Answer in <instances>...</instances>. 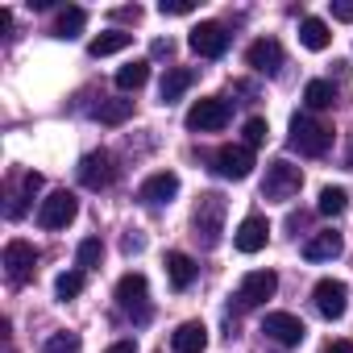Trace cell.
Listing matches in <instances>:
<instances>
[{"mask_svg": "<svg viewBox=\"0 0 353 353\" xmlns=\"http://www.w3.org/2000/svg\"><path fill=\"white\" fill-rule=\"evenodd\" d=\"M170 50H174L170 38H166V42H154V54H158V59H170Z\"/></svg>", "mask_w": 353, "mask_h": 353, "instance_id": "obj_39", "label": "cell"}, {"mask_svg": "<svg viewBox=\"0 0 353 353\" xmlns=\"http://www.w3.org/2000/svg\"><path fill=\"white\" fill-rule=\"evenodd\" d=\"M83 345H79V332H54V336H46V345H42V353H79Z\"/></svg>", "mask_w": 353, "mask_h": 353, "instance_id": "obj_30", "label": "cell"}, {"mask_svg": "<svg viewBox=\"0 0 353 353\" xmlns=\"http://www.w3.org/2000/svg\"><path fill=\"white\" fill-rule=\"evenodd\" d=\"M229 125V104L221 96H208V100H196L188 108V129L192 133H216Z\"/></svg>", "mask_w": 353, "mask_h": 353, "instance_id": "obj_7", "label": "cell"}, {"mask_svg": "<svg viewBox=\"0 0 353 353\" xmlns=\"http://www.w3.org/2000/svg\"><path fill=\"white\" fill-rule=\"evenodd\" d=\"M299 42H303L307 50H328V42H332L328 21H320V17H303V21H299Z\"/></svg>", "mask_w": 353, "mask_h": 353, "instance_id": "obj_22", "label": "cell"}, {"mask_svg": "<svg viewBox=\"0 0 353 353\" xmlns=\"http://www.w3.org/2000/svg\"><path fill=\"white\" fill-rule=\"evenodd\" d=\"M34 266H38V250H34L30 241L13 237V241L5 245V274H9V283H13V287L30 283V279H34Z\"/></svg>", "mask_w": 353, "mask_h": 353, "instance_id": "obj_8", "label": "cell"}, {"mask_svg": "<svg viewBox=\"0 0 353 353\" xmlns=\"http://www.w3.org/2000/svg\"><path fill=\"white\" fill-rule=\"evenodd\" d=\"M332 17L336 21H353V0H332Z\"/></svg>", "mask_w": 353, "mask_h": 353, "instance_id": "obj_34", "label": "cell"}, {"mask_svg": "<svg viewBox=\"0 0 353 353\" xmlns=\"http://www.w3.org/2000/svg\"><path fill=\"white\" fill-rule=\"evenodd\" d=\"M54 291H59V299H75L83 291V270H63L59 283H54Z\"/></svg>", "mask_w": 353, "mask_h": 353, "instance_id": "obj_31", "label": "cell"}, {"mask_svg": "<svg viewBox=\"0 0 353 353\" xmlns=\"http://www.w3.org/2000/svg\"><path fill=\"white\" fill-rule=\"evenodd\" d=\"M170 349L174 353H204L208 349V328L200 320L179 324V328H174V336H170Z\"/></svg>", "mask_w": 353, "mask_h": 353, "instance_id": "obj_19", "label": "cell"}, {"mask_svg": "<svg viewBox=\"0 0 353 353\" xmlns=\"http://www.w3.org/2000/svg\"><path fill=\"white\" fill-rule=\"evenodd\" d=\"M121 245H125V254H141V245H145V241H141V237H133V233H129V237H125V241H121Z\"/></svg>", "mask_w": 353, "mask_h": 353, "instance_id": "obj_37", "label": "cell"}, {"mask_svg": "<svg viewBox=\"0 0 353 353\" xmlns=\"http://www.w3.org/2000/svg\"><path fill=\"white\" fill-rule=\"evenodd\" d=\"M129 42H133V34H125V30H108V34H100V38L88 42V54H92V59H108V54H121Z\"/></svg>", "mask_w": 353, "mask_h": 353, "instance_id": "obj_23", "label": "cell"}, {"mask_svg": "<svg viewBox=\"0 0 353 353\" xmlns=\"http://www.w3.org/2000/svg\"><path fill=\"white\" fill-rule=\"evenodd\" d=\"M75 216H79V200H75L71 192H54V196H46L42 208H38V225H42V229H67Z\"/></svg>", "mask_w": 353, "mask_h": 353, "instance_id": "obj_9", "label": "cell"}, {"mask_svg": "<svg viewBox=\"0 0 353 353\" xmlns=\"http://www.w3.org/2000/svg\"><path fill=\"white\" fill-rule=\"evenodd\" d=\"M100 258H104V245H100V237H83V241H79V250H75V262H79V270H96V266H100Z\"/></svg>", "mask_w": 353, "mask_h": 353, "instance_id": "obj_29", "label": "cell"}, {"mask_svg": "<svg viewBox=\"0 0 353 353\" xmlns=\"http://www.w3.org/2000/svg\"><path fill=\"white\" fill-rule=\"evenodd\" d=\"M274 291H279V274H274V270H250V274L241 279V287H237V303H241V307H258V303H266Z\"/></svg>", "mask_w": 353, "mask_h": 353, "instance_id": "obj_12", "label": "cell"}, {"mask_svg": "<svg viewBox=\"0 0 353 353\" xmlns=\"http://www.w3.org/2000/svg\"><path fill=\"white\" fill-rule=\"evenodd\" d=\"M174 196H179V174H174V170H158V174H150V179L137 188V200L150 204V208L170 204Z\"/></svg>", "mask_w": 353, "mask_h": 353, "instance_id": "obj_14", "label": "cell"}, {"mask_svg": "<svg viewBox=\"0 0 353 353\" xmlns=\"http://www.w3.org/2000/svg\"><path fill=\"white\" fill-rule=\"evenodd\" d=\"M241 133H245V145H250V150H254V145H262V141H266V133H270V125H266V121H262V117H250V121H245V129H241Z\"/></svg>", "mask_w": 353, "mask_h": 353, "instance_id": "obj_32", "label": "cell"}, {"mask_svg": "<svg viewBox=\"0 0 353 353\" xmlns=\"http://www.w3.org/2000/svg\"><path fill=\"white\" fill-rule=\"evenodd\" d=\"M188 46H192L200 59H221V54L229 50V34H225V26H216V21H200V26L192 30Z\"/></svg>", "mask_w": 353, "mask_h": 353, "instance_id": "obj_13", "label": "cell"}, {"mask_svg": "<svg viewBox=\"0 0 353 353\" xmlns=\"http://www.w3.org/2000/svg\"><path fill=\"white\" fill-rule=\"evenodd\" d=\"M266 241H270V225H266V216H245L241 225H237V233H233V245L241 250V254H258V250H266Z\"/></svg>", "mask_w": 353, "mask_h": 353, "instance_id": "obj_16", "label": "cell"}, {"mask_svg": "<svg viewBox=\"0 0 353 353\" xmlns=\"http://www.w3.org/2000/svg\"><path fill=\"white\" fill-rule=\"evenodd\" d=\"M303 104H307L312 112H320V108H332V104H336V88H332L328 79H312V83L303 88Z\"/></svg>", "mask_w": 353, "mask_h": 353, "instance_id": "obj_25", "label": "cell"}, {"mask_svg": "<svg viewBox=\"0 0 353 353\" xmlns=\"http://www.w3.org/2000/svg\"><path fill=\"white\" fill-rule=\"evenodd\" d=\"M112 17H117V21H133V26H137V21H141V9H137V5H125V9H112Z\"/></svg>", "mask_w": 353, "mask_h": 353, "instance_id": "obj_35", "label": "cell"}, {"mask_svg": "<svg viewBox=\"0 0 353 353\" xmlns=\"http://www.w3.org/2000/svg\"><path fill=\"white\" fill-rule=\"evenodd\" d=\"M145 79H150V63L145 59H133V63H125L117 71V88L121 92H137V88H145Z\"/></svg>", "mask_w": 353, "mask_h": 353, "instance_id": "obj_24", "label": "cell"}, {"mask_svg": "<svg viewBox=\"0 0 353 353\" xmlns=\"http://www.w3.org/2000/svg\"><path fill=\"white\" fill-rule=\"evenodd\" d=\"M158 13L162 17H188V13H196V5H192V0H162Z\"/></svg>", "mask_w": 353, "mask_h": 353, "instance_id": "obj_33", "label": "cell"}, {"mask_svg": "<svg viewBox=\"0 0 353 353\" xmlns=\"http://www.w3.org/2000/svg\"><path fill=\"white\" fill-rule=\"evenodd\" d=\"M166 279H170V287L174 291H188L192 283H196V262L188 258V254H166Z\"/></svg>", "mask_w": 353, "mask_h": 353, "instance_id": "obj_21", "label": "cell"}, {"mask_svg": "<svg viewBox=\"0 0 353 353\" xmlns=\"http://www.w3.org/2000/svg\"><path fill=\"white\" fill-rule=\"evenodd\" d=\"M79 183L88 188V192H100V188H108L112 179H117V158L108 154V150H92V154H83L79 158Z\"/></svg>", "mask_w": 353, "mask_h": 353, "instance_id": "obj_5", "label": "cell"}, {"mask_svg": "<svg viewBox=\"0 0 353 353\" xmlns=\"http://www.w3.org/2000/svg\"><path fill=\"white\" fill-rule=\"evenodd\" d=\"M303 188V170L291 166L287 158H274L266 162V179H262V200H274V204H287L291 196H299Z\"/></svg>", "mask_w": 353, "mask_h": 353, "instance_id": "obj_2", "label": "cell"}, {"mask_svg": "<svg viewBox=\"0 0 353 353\" xmlns=\"http://www.w3.org/2000/svg\"><path fill=\"white\" fill-rule=\"evenodd\" d=\"M192 83H196V71H192V67H170V71L162 75V88H158L162 104H174V100H179Z\"/></svg>", "mask_w": 353, "mask_h": 353, "instance_id": "obj_20", "label": "cell"}, {"mask_svg": "<svg viewBox=\"0 0 353 353\" xmlns=\"http://www.w3.org/2000/svg\"><path fill=\"white\" fill-rule=\"evenodd\" d=\"M212 170L221 174V179H250L254 174V150L250 145H221L212 154Z\"/></svg>", "mask_w": 353, "mask_h": 353, "instance_id": "obj_6", "label": "cell"}, {"mask_svg": "<svg viewBox=\"0 0 353 353\" xmlns=\"http://www.w3.org/2000/svg\"><path fill=\"white\" fill-rule=\"evenodd\" d=\"M117 307H121V312H129L137 324H145V320H150V283H145V274H141V270H129V274L117 283Z\"/></svg>", "mask_w": 353, "mask_h": 353, "instance_id": "obj_4", "label": "cell"}, {"mask_svg": "<svg viewBox=\"0 0 353 353\" xmlns=\"http://www.w3.org/2000/svg\"><path fill=\"white\" fill-rule=\"evenodd\" d=\"M312 299H316V312L324 320H341L345 307H349V287L341 279H320L316 291H312Z\"/></svg>", "mask_w": 353, "mask_h": 353, "instance_id": "obj_11", "label": "cell"}, {"mask_svg": "<svg viewBox=\"0 0 353 353\" xmlns=\"http://www.w3.org/2000/svg\"><path fill=\"white\" fill-rule=\"evenodd\" d=\"M291 150L307 154V158H320L332 150V129L324 121H316L312 112H295L291 117Z\"/></svg>", "mask_w": 353, "mask_h": 353, "instance_id": "obj_1", "label": "cell"}, {"mask_svg": "<svg viewBox=\"0 0 353 353\" xmlns=\"http://www.w3.org/2000/svg\"><path fill=\"white\" fill-rule=\"evenodd\" d=\"M225 212H229L225 196H216V192H204V196H200L192 225H196V237H200L208 250H212V245L221 241V233H225Z\"/></svg>", "mask_w": 353, "mask_h": 353, "instance_id": "obj_3", "label": "cell"}, {"mask_svg": "<svg viewBox=\"0 0 353 353\" xmlns=\"http://www.w3.org/2000/svg\"><path fill=\"white\" fill-rule=\"evenodd\" d=\"M83 26H88V13L71 5V9H63V13H59L54 34H59V38H79V34H83Z\"/></svg>", "mask_w": 353, "mask_h": 353, "instance_id": "obj_26", "label": "cell"}, {"mask_svg": "<svg viewBox=\"0 0 353 353\" xmlns=\"http://www.w3.org/2000/svg\"><path fill=\"white\" fill-rule=\"evenodd\" d=\"M345 204H349V192H345V188H324L320 200H316V212H320V216H341Z\"/></svg>", "mask_w": 353, "mask_h": 353, "instance_id": "obj_28", "label": "cell"}, {"mask_svg": "<svg viewBox=\"0 0 353 353\" xmlns=\"http://www.w3.org/2000/svg\"><path fill=\"white\" fill-rule=\"evenodd\" d=\"M324 353H353V341H332Z\"/></svg>", "mask_w": 353, "mask_h": 353, "instance_id": "obj_38", "label": "cell"}, {"mask_svg": "<svg viewBox=\"0 0 353 353\" xmlns=\"http://www.w3.org/2000/svg\"><path fill=\"white\" fill-rule=\"evenodd\" d=\"M341 250H345V241H341V233H332V229L312 233V237L303 241V258H307V262H332V258H341Z\"/></svg>", "mask_w": 353, "mask_h": 353, "instance_id": "obj_18", "label": "cell"}, {"mask_svg": "<svg viewBox=\"0 0 353 353\" xmlns=\"http://www.w3.org/2000/svg\"><path fill=\"white\" fill-rule=\"evenodd\" d=\"M104 353H137V345H133V341H112Z\"/></svg>", "mask_w": 353, "mask_h": 353, "instance_id": "obj_36", "label": "cell"}, {"mask_svg": "<svg viewBox=\"0 0 353 353\" xmlns=\"http://www.w3.org/2000/svg\"><path fill=\"white\" fill-rule=\"evenodd\" d=\"M96 117H100L104 125H125V121L133 117V100H100Z\"/></svg>", "mask_w": 353, "mask_h": 353, "instance_id": "obj_27", "label": "cell"}, {"mask_svg": "<svg viewBox=\"0 0 353 353\" xmlns=\"http://www.w3.org/2000/svg\"><path fill=\"white\" fill-rule=\"evenodd\" d=\"M38 192H42V174H38V170H26V174H21V188H13V192H9L5 216H9V221H21V216H26V208H30V200H34Z\"/></svg>", "mask_w": 353, "mask_h": 353, "instance_id": "obj_17", "label": "cell"}, {"mask_svg": "<svg viewBox=\"0 0 353 353\" xmlns=\"http://www.w3.org/2000/svg\"><path fill=\"white\" fill-rule=\"evenodd\" d=\"M262 332H266L274 345H283V349H295V345L307 336L303 320H299V316H291V312H266V320H262Z\"/></svg>", "mask_w": 353, "mask_h": 353, "instance_id": "obj_10", "label": "cell"}, {"mask_svg": "<svg viewBox=\"0 0 353 353\" xmlns=\"http://www.w3.org/2000/svg\"><path fill=\"white\" fill-rule=\"evenodd\" d=\"M245 63L258 71V75H279L283 71V46L274 38H258L250 50H245Z\"/></svg>", "mask_w": 353, "mask_h": 353, "instance_id": "obj_15", "label": "cell"}]
</instances>
